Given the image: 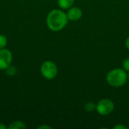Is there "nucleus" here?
<instances>
[{
    "mask_svg": "<svg viewBox=\"0 0 129 129\" xmlns=\"http://www.w3.org/2000/svg\"><path fill=\"white\" fill-rule=\"evenodd\" d=\"M7 128H8V126H6L4 123L0 122V129H7Z\"/></svg>",
    "mask_w": 129,
    "mask_h": 129,
    "instance_id": "nucleus-15",
    "label": "nucleus"
},
{
    "mask_svg": "<svg viewBox=\"0 0 129 129\" xmlns=\"http://www.w3.org/2000/svg\"><path fill=\"white\" fill-rule=\"evenodd\" d=\"M68 17L66 13L60 9L51 11L46 17V24L49 29L58 32L63 29L68 23Z\"/></svg>",
    "mask_w": 129,
    "mask_h": 129,
    "instance_id": "nucleus-1",
    "label": "nucleus"
},
{
    "mask_svg": "<svg viewBox=\"0 0 129 129\" xmlns=\"http://www.w3.org/2000/svg\"><path fill=\"white\" fill-rule=\"evenodd\" d=\"M85 110L88 113L94 112L96 110V105L92 102H88L85 104Z\"/></svg>",
    "mask_w": 129,
    "mask_h": 129,
    "instance_id": "nucleus-10",
    "label": "nucleus"
},
{
    "mask_svg": "<svg viewBox=\"0 0 129 129\" xmlns=\"http://www.w3.org/2000/svg\"><path fill=\"white\" fill-rule=\"evenodd\" d=\"M38 129H51L52 128L51 127V126H49V125H40V126H39Z\"/></svg>",
    "mask_w": 129,
    "mask_h": 129,
    "instance_id": "nucleus-14",
    "label": "nucleus"
},
{
    "mask_svg": "<svg viewBox=\"0 0 129 129\" xmlns=\"http://www.w3.org/2000/svg\"><path fill=\"white\" fill-rule=\"evenodd\" d=\"M12 60L13 55L9 49H0V70H5L11 64Z\"/></svg>",
    "mask_w": 129,
    "mask_h": 129,
    "instance_id": "nucleus-5",
    "label": "nucleus"
},
{
    "mask_svg": "<svg viewBox=\"0 0 129 129\" xmlns=\"http://www.w3.org/2000/svg\"><path fill=\"white\" fill-rule=\"evenodd\" d=\"M5 73L8 76H14L16 75V73H17V69L15 66L13 65H10L6 70H5Z\"/></svg>",
    "mask_w": 129,
    "mask_h": 129,
    "instance_id": "nucleus-9",
    "label": "nucleus"
},
{
    "mask_svg": "<svg viewBox=\"0 0 129 129\" xmlns=\"http://www.w3.org/2000/svg\"><path fill=\"white\" fill-rule=\"evenodd\" d=\"M114 110V104L110 99H102L96 105L97 112L102 116L110 115Z\"/></svg>",
    "mask_w": 129,
    "mask_h": 129,
    "instance_id": "nucleus-4",
    "label": "nucleus"
},
{
    "mask_svg": "<svg viewBox=\"0 0 129 129\" xmlns=\"http://www.w3.org/2000/svg\"><path fill=\"white\" fill-rule=\"evenodd\" d=\"M74 3V0H57V4L60 8L69 9Z\"/></svg>",
    "mask_w": 129,
    "mask_h": 129,
    "instance_id": "nucleus-8",
    "label": "nucleus"
},
{
    "mask_svg": "<svg viewBox=\"0 0 129 129\" xmlns=\"http://www.w3.org/2000/svg\"><path fill=\"white\" fill-rule=\"evenodd\" d=\"M113 128L114 129H127V127H126V126H125V125H120V124H119V125H115Z\"/></svg>",
    "mask_w": 129,
    "mask_h": 129,
    "instance_id": "nucleus-13",
    "label": "nucleus"
},
{
    "mask_svg": "<svg viewBox=\"0 0 129 129\" xmlns=\"http://www.w3.org/2000/svg\"><path fill=\"white\" fill-rule=\"evenodd\" d=\"M125 45H126V48L129 50V36L127 38V39L125 41Z\"/></svg>",
    "mask_w": 129,
    "mask_h": 129,
    "instance_id": "nucleus-16",
    "label": "nucleus"
},
{
    "mask_svg": "<svg viewBox=\"0 0 129 129\" xmlns=\"http://www.w3.org/2000/svg\"><path fill=\"white\" fill-rule=\"evenodd\" d=\"M106 79L110 85L119 88L126 83L128 80V75L123 69H113L107 73Z\"/></svg>",
    "mask_w": 129,
    "mask_h": 129,
    "instance_id": "nucleus-2",
    "label": "nucleus"
},
{
    "mask_svg": "<svg viewBox=\"0 0 129 129\" xmlns=\"http://www.w3.org/2000/svg\"><path fill=\"white\" fill-rule=\"evenodd\" d=\"M8 39L4 34H0V49L5 48L7 45Z\"/></svg>",
    "mask_w": 129,
    "mask_h": 129,
    "instance_id": "nucleus-11",
    "label": "nucleus"
},
{
    "mask_svg": "<svg viewBox=\"0 0 129 129\" xmlns=\"http://www.w3.org/2000/svg\"><path fill=\"white\" fill-rule=\"evenodd\" d=\"M26 128V125L25 123L20 120H16L9 124L8 126V129H25Z\"/></svg>",
    "mask_w": 129,
    "mask_h": 129,
    "instance_id": "nucleus-7",
    "label": "nucleus"
},
{
    "mask_svg": "<svg viewBox=\"0 0 129 129\" xmlns=\"http://www.w3.org/2000/svg\"><path fill=\"white\" fill-rule=\"evenodd\" d=\"M128 80H129V74H128Z\"/></svg>",
    "mask_w": 129,
    "mask_h": 129,
    "instance_id": "nucleus-17",
    "label": "nucleus"
},
{
    "mask_svg": "<svg viewBox=\"0 0 129 129\" xmlns=\"http://www.w3.org/2000/svg\"><path fill=\"white\" fill-rule=\"evenodd\" d=\"M122 67H123V69H124L125 71L129 72V57L125 59V60H123Z\"/></svg>",
    "mask_w": 129,
    "mask_h": 129,
    "instance_id": "nucleus-12",
    "label": "nucleus"
},
{
    "mask_svg": "<svg viewBox=\"0 0 129 129\" xmlns=\"http://www.w3.org/2000/svg\"><path fill=\"white\" fill-rule=\"evenodd\" d=\"M67 17L69 20L71 21H76L79 20L82 16V10L78 7H71L68 12L67 13Z\"/></svg>",
    "mask_w": 129,
    "mask_h": 129,
    "instance_id": "nucleus-6",
    "label": "nucleus"
},
{
    "mask_svg": "<svg viewBox=\"0 0 129 129\" xmlns=\"http://www.w3.org/2000/svg\"><path fill=\"white\" fill-rule=\"evenodd\" d=\"M40 72L44 78L51 80L57 76L58 69L55 63L51 60H46L41 65Z\"/></svg>",
    "mask_w": 129,
    "mask_h": 129,
    "instance_id": "nucleus-3",
    "label": "nucleus"
}]
</instances>
